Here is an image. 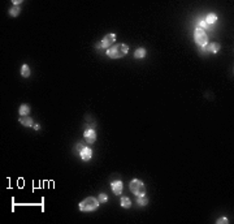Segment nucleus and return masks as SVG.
<instances>
[{
  "label": "nucleus",
  "instance_id": "obj_1",
  "mask_svg": "<svg viewBox=\"0 0 234 224\" xmlns=\"http://www.w3.org/2000/svg\"><path fill=\"white\" fill-rule=\"evenodd\" d=\"M129 52V47L124 43H117L107 49V56L111 59H121Z\"/></svg>",
  "mask_w": 234,
  "mask_h": 224
},
{
  "label": "nucleus",
  "instance_id": "obj_2",
  "mask_svg": "<svg viewBox=\"0 0 234 224\" xmlns=\"http://www.w3.org/2000/svg\"><path fill=\"white\" fill-rule=\"evenodd\" d=\"M78 207H79V210L83 211V212L94 211L99 207V199H96V198H94V197H87L86 199H83L82 202L78 205Z\"/></svg>",
  "mask_w": 234,
  "mask_h": 224
},
{
  "label": "nucleus",
  "instance_id": "obj_3",
  "mask_svg": "<svg viewBox=\"0 0 234 224\" xmlns=\"http://www.w3.org/2000/svg\"><path fill=\"white\" fill-rule=\"evenodd\" d=\"M130 188V192L133 193L134 195L139 197V195H144L146 194V188H144V184H143L140 180L138 179H134L129 185Z\"/></svg>",
  "mask_w": 234,
  "mask_h": 224
},
{
  "label": "nucleus",
  "instance_id": "obj_4",
  "mask_svg": "<svg viewBox=\"0 0 234 224\" xmlns=\"http://www.w3.org/2000/svg\"><path fill=\"white\" fill-rule=\"evenodd\" d=\"M194 39L200 47H204L208 44V35L205 34V31L200 27H196L194 31Z\"/></svg>",
  "mask_w": 234,
  "mask_h": 224
},
{
  "label": "nucleus",
  "instance_id": "obj_5",
  "mask_svg": "<svg viewBox=\"0 0 234 224\" xmlns=\"http://www.w3.org/2000/svg\"><path fill=\"white\" fill-rule=\"evenodd\" d=\"M114 41H116V35L114 34H107L105 36H104L103 39H101V48H111L112 44L114 43Z\"/></svg>",
  "mask_w": 234,
  "mask_h": 224
},
{
  "label": "nucleus",
  "instance_id": "obj_6",
  "mask_svg": "<svg viewBox=\"0 0 234 224\" xmlns=\"http://www.w3.org/2000/svg\"><path fill=\"white\" fill-rule=\"evenodd\" d=\"M83 135H85L86 142H87V143H94V142H95V139H96V133H95V130H94V129L85 130Z\"/></svg>",
  "mask_w": 234,
  "mask_h": 224
},
{
  "label": "nucleus",
  "instance_id": "obj_7",
  "mask_svg": "<svg viewBox=\"0 0 234 224\" xmlns=\"http://www.w3.org/2000/svg\"><path fill=\"white\" fill-rule=\"evenodd\" d=\"M91 155H92V150H91L90 147H86V146L79 151V156L82 158V160H85V161L90 160Z\"/></svg>",
  "mask_w": 234,
  "mask_h": 224
},
{
  "label": "nucleus",
  "instance_id": "obj_8",
  "mask_svg": "<svg viewBox=\"0 0 234 224\" xmlns=\"http://www.w3.org/2000/svg\"><path fill=\"white\" fill-rule=\"evenodd\" d=\"M221 48V46L218 43H216V42H213V43H208L207 46L203 47V49H205V51H209V52H213V54H216V52H218Z\"/></svg>",
  "mask_w": 234,
  "mask_h": 224
},
{
  "label": "nucleus",
  "instance_id": "obj_9",
  "mask_svg": "<svg viewBox=\"0 0 234 224\" xmlns=\"http://www.w3.org/2000/svg\"><path fill=\"white\" fill-rule=\"evenodd\" d=\"M111 188L116 195H120L122 193V182L121 181H113L111 184Z\"/></svg>",
  "mask_w": 234,
  "mask_h": 224
},
{
  "label": "nucleus",
  "instance_id": "obj_10",
  "mask_svg": "<svg viewBox=\"0 0 234 224\" xmlns=\"http://www.w3.org/2000/svg\"><path fill=\"white\" fill-rule=\"evenodd\" d=\"M20 122L23 125V126H34L33 119L29 117V116H21L20 117Z\"/></svg>",
  "mask_w": 234,
  "mask_h": 224
},
{
  "label": "nucleus",
  "instance_id": "obj_11",
  "mask_svg": "<svg viewBox=\"0 0 234 224\" xmlns=\"http://www.w3.org/2000/svg\"><path fill=\"white\" fill-rule=\"evenodd\" d=\"M20 115L21 116H27L29 113H30V106L29 104H21L20 107Z\"/></svg>",
  "mask_w": 234,
  "mask_h": 224
},
{
  "label": "nucleus",
  "instance_id": "obj_12",
  "mask_svg": "<svg viewBox=\"0 0 234 224\" xmlns=\"http://www.w3.org/2000/svg\"><path fill=\"white\" fill-rule=\"evenodd\" d=\"M144 56H146V49L143 48V47L135 49V52H134V57H135V59H142V57H144Z\"/></svg>",
  "mask_w": 234,
  "mask_h": 224
},
{
  "label": "nucleus",
  "instance_id": "obj_13",
  "mask_svg": "<svg viewBox=\"0 0 234 224\" xmlns=\"http://www.w3.org/2000/svg\"><path fill=\"white\" fill-rule=\"evenodd\" d=\"M21 76H22V77H25V78L30 76V68H29V65L23 64L22 67H21Z\"/></svg>",
  "mask_w": 234,
  "mask_h": 224
},
{
  "label": "nucleus",
  "instance_id": "obj_14",
  "mask_svg": "<svg viewBox=\"0 0 234 224\" xmlns=\"http://www.w3.org/2000/svg\"><path fill=\"white\" fill-rule=\"evenodd\" d=\"M137 202H138V205L143 207V206H146L148 203V199L146 195H139V197H137Z\"/></svg>",
  "mask_w": 234,
  "mask_h": 224
},
{
  "label": "nucleus",
  "instance_id": "obj_15",
  "mask_svg": "<svg viewBox=\"0 0 234 224\" xmlns=\"http://www.w3.org/2000/svg\"><path fill=\"white\" fill-rule=\"evenodd\" d=\"M121 206L124 208H130V206H131V201H130L127 197H122L121 198Z\"/></svg>",
  "mask_w": 234,
  "mask_h": 224
},
{
  "label": "nucleus",
  "instance_id": "obj_16",
  "mask_svg": "<svg viewBox=\"0 0 234 224\" xmlns=\"http://www.w3.org/2000/svg\"><path fill=\"white\" fill-rule=\"evenodd\" d=\"M204 21L211 26V23H215L216 21H217V16H216V14H208L207 17H205Z\"/></svg>",
  "mask_w": 234,
  "mask_h": 224
},
{
  "label": "nucleus",
  "instance_id": "obj_17",
  "mask_svg": "<svg viewBox=\"0 0 234 224\" xmlns=\"http://www.w3.org/2000/svg\"><path fill=\"white\" fill-rule=\"evenodd\" d=\"M9 14H10V16H13V17L18 16V14H20V8H17V7L10 8V9H9Z\"/></svg>",
  "mask_w": 234,
  "mask_h": 224
},
{
  "label": "nucleus",
  "instance_id": "obj_18",
  "mask_svg": "<svg viewBox=\"0 0 234 224\" xmlns=\"http://www.w3.org/2000/svg\"><path fill=\"white\" fill-rule=\"evenodd\" d=\"M198 27H200V29H203V30H204V29H209L211 26L208 25L204 20H202V21H199V22H198ZM209 30H211V29H209Z\"/></svg>",
  "mask_w": 234,
  "mask_h": 224
},
{
  "label": "nucleus",
  "instance_id": "obj_19",
  "mask_svg": "<svg viewBox=\"0 0 234 224\" xmlns=\"http://www.w3.org/2000/svg\"><path fill=\"white\" fill-rule=\"evenodd\" d=\"M98 199H99V202L105 203L107 201H108V197H107V194H104V193H100V194L98 195Z\"/></svg>",
  "mask_w": 234,
  "mask_h": 224
},
{
  "label": "nucleus",
  "instance_id": "obj_20",
  "mask_svg": "<svg viewBox=\"0 0 234 224\" xmlns=\"http://www.w3.org/2000/svg\"><path fill=\"white\" fill-rule=\"evenodd\" d=\"M229 223V220L226 218H220L217 220V224H228Z\"/></svg>",
  "mask_w": 234,
  "mask_h": 224
},
{
  "label": "nucleus",
  "instance_id": "obj_21",
  "mask_svg": "<svg viewBox=\"0 0 234 224\" xmlns=\"http://www.w3.org/2000/svg\"><path fill=\"white\" fill-rule=\"evenodd\" d=\"M83 147H85V146H83V145H82V143H81V142L78 143V145H77V151H78V154H79V151L82 150Z\"/></svg>",
  "mask_w": 234,
  "mask_h": 224
},
{
  "label": "nucleus",
  "instance_id": "obj_22",
  "mask_svg": "<svg viewBox=\"0 0 234 224\" xmlns=\"http://www.w3.org/2000/svg\"><path fill=\"white\" fill-rule=\"evenodd\" d=\"M21 3H22L21 0H13V4H14V5H20Z\"/></svg>",
  "mask_w": 234,
  "mask_h": 224
},
{
  "label": "nucleus",
  "instance_id": "obj_23",
  "mask_svg": "<svg viewBox=\"0 0 234 224\" xmlns=\"http://www.w3.org/2000/svg\"><path fill=\"white\" fill-rule=\"evenodd\" d=\"M95 47H96V48H101V43H100V42H99V43H96Z\"/></svg>",
  "mask_w": 234,
  "mask_h": 224
},
{
  "label": "nucleus",
  "instance_id": "obj_24",
  "mask_svg": "<svg viewBox=\"0 0 234 224\" xmlns=\"http://www.w3.org/2000/svg\"><path fill=\"white\" fill-rule=\"evenodd\" d=\"M39 128H40V126H39V125H38V124H35V125H34V129H35V130H38V129H39Z\"/></svg>",
  "mask_w": 234,
  "mask_h": 224
}]
</instances>
